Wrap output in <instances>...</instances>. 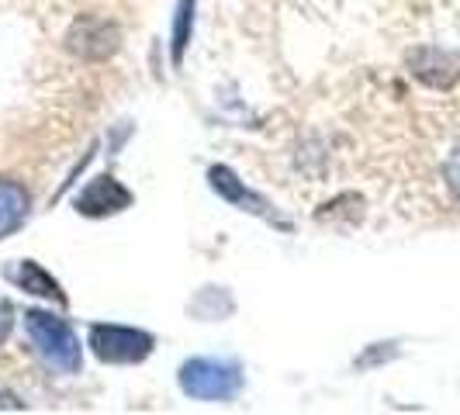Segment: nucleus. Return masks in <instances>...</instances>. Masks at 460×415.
<instances>
[{
    "mask_svg": "<svg viewBox=\"0 0 460 415\" xmlns=\"http://www.w3.org/2000/svg\"><path fill=\"white\" fill-rule=\"evenodd\" d=\"M243 388V370L232 360L194 357L181 367V392L201 402H229Z\"/></svg>",
    "mask_w": 460,
    "mask_h": 415,
    "instance_id": "2",
    "label": "nucleus"
},
{
    "mask_svg": "<svg viewBox=\"0 0 460 415\" xmlns=\"http://www.w3.org/2000/svg\"><path fill=\"white\" fill-rule=\"evenodd\" d=\"M91 349L104 364H142L153 353V336L128 325H93Z\"/></svg>",
    "mask_w": 460,
    "mask_h": 415,
    "instance_id": "3",
    "label": "nucleus"
},
{
    "mask_svg": "<svg viewBox=\"0 0 460 415\" xmlns=\"http://www.w3.org/2000/svg\"><path fill=\"white\" fill-rule=\"evenodd\" d=\"M28 208H31V198L18 181H0V239L22 229Z\"/></svg>",
    "mask_w": 460,
    "mask_h": 415,
    "instance_id": "9",
    "label": "nucleus"
},
{
    "mask_svg": "<svg viewBox=\"0 0 460 415\" xmlns=\"http://www.w3.org/2000/svg\"><path fill=\"white\" fill-rule=\"evenodd\" d=\"M208 181H211V187H215V190H218L226 201L239 205L243 211H253V215L267 218V222H274V211H270V205H267L263 198H256L253 190H246V187L239 184L229 166H211V170H208Z\"/></svg>",
    "mask_w": 460,
    "mask_h": 415,
    "instance_id": "6",
    "label": "nucleus"
},
{
    "mask_svg": "<svg viewBox=\"0 0 460 415\" xmlns=\"http://www.w3.org/2000/svg\"><path fill=\"white\" fill-rule=\"evenodd\" d=\"M24 329L35 349L46 357L49 364L63 374H76L80 370V340L69 329L66 319L52 315V312H24Z\"/></svg>",
    "mask_w": 460,
    "mask_h": 415,
    "instance_id": "1",
    "label": "nucleus"
},
{
    "mask_svg": "<svg viewBox=\"0 0 460 415\" xmlns=\"http://www.w3.org/2000/svg\"><path fill=\"white\" fill-rule=\"evenodd\" d=\"M190 31H194V0H181V4H177V18H173V63H177V66H181V59H184Z\"/></svg>",
    "mask_w": 460,
    "mask_h": 415,
    "instance_id": "10",
    "label": "nucleus"
},
{
    "mask_svg": "<svg viewBox=\"0 0 460 415\" xmlns=\"http://www.w3.org/2000/svg\"><path fill=\"white\" fill-rule=\"evenodd\" d=\"M447 184H450L454 198L460 201V146L454 149V156L447 160Z\"/></svg>",
    "mask_w": 460,
    "mask_h": 415,
    "instance_id": "11",
    "label": "nucleus"
},
{
    "mask_svg": "<svg viewBox=\"0 0 460 415\" xmlns=\"http://www.w3.org/2000/svg\"><path fill=\"white\" fill-rule=\"evenodd\" d=\"M118 42L121 31L104 18H80L66 35L69 52H76L80 59H108L118 52Z\"/></svg>",
    "mask_w": 460,
    "mask_h": 415,
    "instance_id": "4",
    "label": "nucleus"
},
{
    "mask_svg": "<svg viewBox=\"0 0 460 415\" xmlns=\"http://www.w3.org/2000/svg\"><path fill=\"white\" fill-rule=\"evenodd\" d=\"M11 325H14V308H11V301L7 298H0V343L7 340Z\"/></svg>",
    "mask_w": 460,
    "mask_h": 415,
    "instance_id": "12",
    "label": "nucleus"
},
{
    "mask_svg": "<svg viewBox=\"0 0 460 415\" xmlns=\"http://www.w3.org/2000/svg\"><path fill=\"white\" fill-rule=\"evenodd\" d=\"M11 280H14L22 291H28V295H39V298H49V301H56V305H66V295H63L59 280L52 274H46V267L35 263V260H22V263L11 270Z\"/></svg>",
    "mask_w": 460,
    "mask_h": 415,
    "instance_id": "8",
    "label": "nucleus"
},
{
    "mask_svg": "<svg viewBox=\"0 0 460 415\" xmlns=\"http://www.w3.org/2000/svg\"><path fill=\"white\" fill-rule=\"evenodd\" d=\"M409 66H412L415 76H419L422 84H429V87H450V84L457 80L454 59H450L447 52H439V49H415L412 56H409Z\"/></svg>",
    "mask_w": 460,
    "mask_h": 415,
    "instance_id": "7",
    "label": "nucleus"
},
{
    "mask_svg": "<svg viewBox=\"0 0 460 415\" xmlns=\"http://www.w3.org/2000/svg\"><path fill=\"white\" fill-rule=\"evenodd\" d=\"M128 205H132V194H128V187L118 184L115 177H97L76 198V211L87 218H108V215L125 211Z\"/></svg>",
    "mask_w": 460,
    "mask_h": 415,
    "instance_id": "5",
    "label": "nucleus"
}]
</instances>
